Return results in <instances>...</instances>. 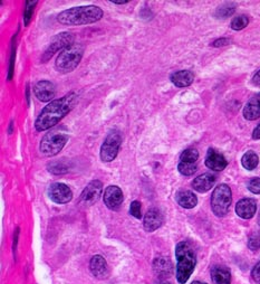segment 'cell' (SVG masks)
Listing matches in <instances>:
<instances>
[{"instance_id": "6da1fadb", "label": "cell", "mask_w": 260, "mask_h": 284, "mask_svg": "<svg viewBox=\"0 0 260 284\" xmlns=\"http://www.w3.org/2000/svg\"><path fill=\"white\" fill-rule=\"evenodd\" d=\"M77 94L71 92L66 94L65 97L52 101L42 110L39 116L36 119V130L43 132L52 129L56 124H58L61 120L74 108L76 102H77Z\"/></svg>"}, {"instance_id": "7a4b0ae2", "label": "cell", "mask_w": 260, "mask_h": 284, "mask_svg": "<svg viewBox=\"0 0 260 284\" xmlns=\"http://www.w3.org/2000/svg\"><path fill=\"white\" fill-rule=\"evenodd\" d=\"M103 17V10L97 6H81L62 11L57 16V21L66 26H77L96 23Z\"/></svg>"}, {"instance_id": "3957f363", "label": "cell", "mask_w": 260, "mask_h": 284, "mask_svg": "<svg viewBox=\"0 0 260 284\" xmlns=\"http://www.w3.org/2000/svg\"><path fill=\"white\" fill-rule=\"evenodd\" d=\"M175 256L176 264V279L177 282L185 284L193 273L196 265V255L191 244L188 242H180L176 245Z\"/></svg>"}, {"instance_id": "277c9868", "label": "cell", "mask_w": 260, "mask_h": 284, "mask_svg": "<svg viewBox=\"0 0 260 284\" xmlns=\"http://www.w3.org/2000/svg\"><path fill=\"white\" fill-rule=\"evenodd\" d=\"M84 54V46L81 43H73L66 47L57 58L55 62V68L57 72L67 74L73 72L78 66Z\"/></svg>"}, {"instance_id": "5b68a950", "label": "cell", "mask_w": 260, "mask_h": 284, "mask_svg": "<svg viewBox=\"0 0 260 284\" xmlns=\"http://www.w3.org/2000/svg\"><path fill=\"white\" fill-rule=\"evenodd\" d=\"M69 139L66 131L62 129H54L43 137L41 141V153L46 157H54L58 155L65 147Z\"/></svg>"}, {"instance_id": "8992f818", "label": "cell", "mask_w": 260, "mask_h": 284, "mask_svg": "<svg viewBox=\"0 0 260 284\" xmlns=\"http://www.w3.org/2000/svg\"><path fill=\"white\" fill-rule=\"evenodd\" d=\"M232 203V193L230 187L221 184L214 188L211 196V210L215 216L224 217L230 210Z\"/></svg>"}, {"instance_id": "52a82bcc", "label": "cell", "mask_w": 260, "mask_h": 284, "mask_svg": "<svg viewBox=\"0 0 260 284\" xmlns=\"http://www.w3.org/2000/svg\"><path fill=\"white\" fill-rule=\"evenodd\" d=\"M122 143V137L118 131H111L101 147V159L104 162L113 161L118 155Z\"/></svg>"}, {"instance_id": "ba28073f", "label": "cell", "mask_w": 260, "mask_h": 284, "mask_svg": "<svg viewBox=\"0 0 260 284\" xmlns=\"http://www.w3.org/2000/svg\"><path fill=\"white\" fill-rule=\"evenodd\" d=\"M74 36L71 33H61L58 35H56L52 43H50V45L48 46V48L46 49V52L44 53L42 61L43 63H46L47 61H49L50 59L53 58L54 54L59 52V50H64L66 47H68L71 44H73L74 42Z\"/></svg>"}, {"instance_id": "9c48e42d", "label": "cell", "mask_w": 260, "mask_h": 284, "mask_svg": "<svg viewBox=\"0 0 260 284\" xmlns=\"http://www.w3.org/2000/svg\"><path fill=\"white\" fill-rule=\"evenodd\" d=\"M48 196L56 204H67L73 199V192L67 185L55 182L48 188Z\"/></svg>"}, {"instance_id": "30bf717a", "label": "cell", "mask_w": 260, "mask_h": 284, "mask_svg": "<svg viewBox=\"0 0 260 284\" xmlns=\"http://www.w3.org/2000/svg\"><path fill=\"white\" fill-rule=\"evenodd\" d=\"M103 191V184L99 180H93L81 195V201L84 205H93L99 199Z\"/></svg>"}, {"instance_id": "8fae6325", "label": "cell", "mask_w": 260, "mask_h": 284, "mask_svg": "<svg viewBox=\"0 0 260 284\" xmlns=\"http://www.w3.org/2000/svg\"><path fill=\"white\" fill-rule=\"evenodd\" d=\"M34 93L35 97L42 102H49L56 96V88L52 82L43 80L34 86Z\"/></svg>"}, {"instance_id": "7c38bea8", "label": "cell", "mask_w": 260, "mask_h": 284, "mask_svg": "<svg viewBox=\"0 0 260 284\" xmlns=\"http://www.w3.org/2000/svg\"><path fill=\"white\" fill-rule=\"evenodd\" d=\"M104 203L112 211H116L123 203V192L117 186H109L104 193Z\"/></svg>"}, {"instance_id": "4fadbf2b", "label": "cell", "mask_w": 260, "mask_h": 284, "mask_svg": "<svg viewBox=\"0 0 260 284\" xmlns=\"http://www.w3.org/2000/svg\"><path fill=\"white\" fill-rule=\"evenodd\" d=\"M206 166L213 170V172H223L228 166V161L224 155L218 153L217 150L210 148L208 150L206 157Z\"/></svg>"}, {"instance_id": "5bb4252c", "label": "cell", "mask_w": 260, "mask_h": 284, "mask_svg": "<svg viewBox=\"0 0 260 284\" xmlns=\"http://www.w3.org/2000/svg\"><path fill=\"white\" fill-rule=\"evenodd\" d=\"M257 212V203L256 200L251 198H244L239 200L236 205V213L239 217L244 219H250Z\"/></svg>"}, {"instance_id": "9a60e30c", "label": "cell", "mask_w": 260, "mask_h": 284, "mask_svg": "<svg viewBox=\"0 0 260 284\" xmlns=\"http://www.w3.org/2000/svg\"><path fill=\"white\" fill-rule=\"evenodd\" d=\"M163 224V215L161 212L156 208H151L148 213L145 214L143 219L144 230L147 232H154L158 227Z\"/></svg>"}, {"instance_id": "2e32d148", "label": "cell", "mask_w": 260, "mask_h": 284, "mask_svg": "<svg viewBox=\"0 0 260 284\" xmlns=\"http://www.w3.org/2000/svg\"><path fill=\"white\" fill-rule=\"evenodd\" d=\"M90 269L93 275L96 276L97 279H106V277H109V265H107L105 258L102 255H95L92 257Z\"/></svg>"}, {"instance_id": "e0dca14e", "label": "cell", "mask_w": 260, "mask_h": 284, "mask_svg": "<svg viewBox=\"0 0 260 284\" xmlns=\"http://www.w3.org/2000/svg\"><path fill=\"white\" fill-rule=\"evenodd\" d=\"M243 115L248 121H255V120L260 118V92L247 102Z\"/></svg>"}, {"instance_id": "ac0fdd59", "label": "cell", "mask_w": 260, "mask_h": 284, "mask_svg": "<svg viewBox=\"0 0 260 284\" xmlns=\"http://www.w3.org/2000/svg\"><path fill=\"white\" fill-rule=\"evenodd\" d=\"M215 180L217 179L212 174L200 175L192 181V187L198 193H207L214 186Z\"/></svg>"}, {"instance_id": "d6986e66", "label": "cell", "mask_w": 260, "mask_h": 284, "mask_svg": "<svg viewBox=\"0 0 260 284\" xmlns=\"http://www.w3.org/2000/svg\"><path fill=\"white\" fill-rule=\"evenodd\" d=\"M170 80L173 83V85H175L176 87H188L193 83L194 74L191 71L183 69V71L173 73L171 75Z\"/></svg>"}, {"instance_id": "ffe728a7", "label": "cell", "mask_w": 260, "mask_h": 284, "mask_svg": "<svg viewBox=\"0 0 260 284\" xmlns=\"http://www.w3.org/2000/svg\"><path fill=\"white\" fill-rule=\"evenodd\" d=\"M211 279L213 284H231V273L228 268L215 265L211 269Z\"/></svg>"}, {"instance_id": "44dd1931", "label": "cell", "mask_w": 260, "mask_h": 284, "mask_svg": "<svg viewBox=\"0 0 260 284\" xmlns=\"http://www.w3.org/2000/svg\"><path fill=\"white\" fill-rule=\"evenodd\" d=\"M176 201L181 207L186 210H191L198 204V198L195 195L190 191H182L176 194Z\"/></svg>"}, {"instance_id": "7402d4cb", "label": "cell", "mask_w": 260, "mask_h": 284, "mask_svg": "<svg viewBox=\"0 0 260 284\" xmlns=\"http://www.w3.org/2000/svg\"><path fill=\"white\" fill-rule=\"evenodd\" d=\"M153 269L158 276H167L172 271V263L167 257H157L153 262Z\"/></svg>"}, {"instance_id": "603a6c76", "label": "cell", "mask_w": 260, "mask_h": 284, "mask_svg": "<svg viewBox=\"0 0 260 284\" xmlns=\"http://www.w3.org/2000/svg\"><path fill=\"white\" fill-rule=\"evenodd\" d=\"M259 163V157L253 151H247L242 158V165L247 170L256 169Z\"/></svg>"}, {"instance_id": "cb8c5ba5", "label": "cell", "mask_w": 260, "mask_h": 284, "mask_svg": "<svg viewBox=\"0 0 260 284\" xmlns=\"http://www.w3.org/2000/svg\"><path fill=\"white\" fill-rule=\"evenodd\" d=\"M234 11H236V6H234V4H225L215 11V17L226 20V18L230 17Z\"/></svg>"}, {"instance_id": "d4e9b609", "label": "cell", "mask_w": 260, "mask_h": 284, "mask_svg": "<svg viewBox=\"0 0 260 284\" xmlns=\"http://www.w3.org/2000/svg\"><path fill=\"white\" fill-rule=\"evenodd\" d=\"M198 159H199V153H198V150H195V149H187L183 151L180 156V160L182 162L195 163Z\"/></svg>"}, {"instance_id": "484cf974", "label": "cell", "mask_w": 260, "mask_h": 284, "mask_svg": "<svg viewBox=\"0 0 260 284\" xmlns=\"http://www.w3.org/2000/svg\"><path fill=\"white\" fill-rule=\"evenodd\" d=\"M36 5H37V2H30V0H27V2L25 3V11H24L25 26H28L29 23L31 22V18H33L34 9H35Z\"/></svg>"}, {"instance_id": "4316f807", "label": "cell", "mask_w": 260, "mask_h": 284, "mask_svg": "<svg viewBox=\"0 0 260 284\" xmlns=\"http://www.w3.org/2000/svg\"><path fill=\"white\" fill-rule=\"evenodd\" d=\"M249 18L246 15H240L238 17H234L231 22V28L233 30H242L248 26Z\"/></svg>"}, {"instance_id": "83f0119b", "label": "cell", "mask_w": 260, "mask_h": 284, "mask_svg": "<svg viewBox=\"0 0 260 284\" xmlns=\"http://www.w3.org/2000/svg\"><path fill=\"white\" fill-rule=\"evenodd\" d=\"M48 172L54 175H63L68 172L67 166L64 165V162L61 161H54L50 162L48 165Z\"/></svg>"}, {"instance_id": "f1b7e54d", "label": "cell", "mask_w": 260, "mask_h": 284, "mask_svg": "<svg viewBox=\"0 0 260 284\" xmlns=\"http://www.w3.org/2000/svg\"><path fill=\"white\" fill-rule=\"evenodd\" d=\"M177 169H179L180 174H182L183 176H192L196 172V165L195 163L180 161L179 165H177Z\"/></svg>"}, {"instance_id": "f546056e", "label": "cell", "mask_w": 260, "mask_h": 284, "mask_svg": "<svg viewBox=\"0 0 260 284\" xmlns=\"http://www.w3.org/2000/svg\"><path fill=\"white\" fill-rule=\"evenodd\" d=\"M130 214L132 216H134L135 218L139 219L142 217V208H141V203L139 201L135 200L133 201L130 206Z\"/></svg>"}, {"instance_id": "4dcf8cb0", "label": "cell", "mask_w": 260, "mask_h": 284, "mask_svg": "<svg viewBox=\"0 0 260 284\" xmlns=\"http://www.w3.org/2000/svg\"><path fill=\"white\" fill-rule=\"evenodd\" d=\"M15 37L12 39V45H11V58H10V65H9V74L8 80L12 79L14 75V66H15V58H16V45H15Z\"/></svg>"}, {"instance_id": "1f68e13d", "label": "cell", "mask_w": 260, "mask_h": 284, "mask_svg": "<svg viewBox=\"0 0 260 284\" xmlns=\"http://www.w3.org/2000/svg\"><path fill=\"white\" fill-rule=\"evenodd\" d=\"M248 248L251 251H257L260 248V235L259 234H252L249 237Z\"/></svg>"}, {"instance_id": "d6a6232c", "label": "cell", "mask_w": 260, "mask_h": 284, "mask_svg": "<svg viewBox=\"0 0 260 284\" xmlns=\"http://www.w3.org/2000/svg\"><path fill=\"white\" fill-rule=\"evenodd\" d=\"M247 186L252 194L260 195V178H252Z\"/></svg>"}, {"instance_id": "836d02e7", "label": "cell", "mask_w": 260, "mask_h": 284, "mask_svg": "<svg viewBox=\"0 0 260 284\" xmlns=\"http://www.w3.org/2000/svg\"><path fill=\"white\" fill-rule=\"evenodd\" d=\"M251 276H252L253 281H255L258 284H260V261L255 265V268L252 269Z\"/></svg>"}, {"instance_id": "e575fe53", "label": "cell", "mask_w": 260, "mask_h": 284, "mask_svg": "<svg viewBox=\"0 0 260 284\" xmlns=\"http://www.w3.org/2000/svg\"><path fill=\"white\" fill-rule=\"evenodd\" d=\"M228 44H230V40L229 39H219L217 41H214L211 45L213 47H221V46H226Z\"/></svg>"}, {"instance_id": "d590c367", "label": "cell", "mask_w": 260, "mask_h": 284, "mask_svg": "<svg viewBox=\"0 0 260 284\" xmlns=\"http://www.w3.org/2000/svg\"><path fill=\"white\" fill-rule=\"evenodd\" d=\"M252 139H255V140H259V139H260V124H258L257 127L255 128V130H253Z\"/></svg>"}, {"instance_id": "8d00e7d4", "label": "cell", "mask_w": 260, "mask_h": 284, "mask_svg": "<svg viewBox=\"0 0 260 284\" xmlns=\"http://www.w3.org/2000/svg\"><path fill=\"white\" fill-rule=\"evenodd\" d=\"M252 83L257 85V86H260V69L259 71L253 75V78H252Z\"/></svg>"}, {"instance_id": "74e56055", "label": "cell", "mask_w": 260, "mask_h": 284, "mask_svg": "<svg viewBox=\"0 0 260 284\" xmlns=\"http://www.w3.org/2000/svg\"><path fill=\"white\" fill-rule=\"evenodd\" d=\"M128 3H129L128 0H124V2H112V4H114V5H125Z\"/></svg>"}, {"instance_id": "f35d334b", "label": "cell", "mask_w": 260, "mask_h": 284, "mask_svg": "<svg viewBox=\"0 0 260 284\" xmlns=\"http://www.w3.org/2000/svg\"><path fill=\"white\" fill-rule=\"evenodd\" d=\"M156 284H171V283H169L167 281H158Z\"/></svg>"}, {"instance_id": "ab89813d", "label": "cell", "mask_w": 260, "mask_h": 284, "mask_svg": "<svg viewBox=\"0 0 260 284\" xmlns=\"http://www.w3.org/2000/svg\"><path fill=\"white\" fill-rule=\"evenodd\" d=\"M191 284H207V283H204V282H200V281H194V282H192Z\"/></svg>"}, {"instance_id": "60d3db41", "label": "cell", "mask_w": 260, "mask_h": 284, "mask_svg": "<svg viewBox=\"0 0 260 284\" xmlns=\"http://www.w3.org/2000/svg\"><path fill=\"white\" fill-rule=\"evenodd\" d=\"M258 224L260 225V213H259V217H258Z\"/></svg>"}]
</instances>
